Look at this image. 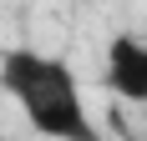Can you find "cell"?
<instances>
[{
  "instance_id": "cell-1",
  "label": "cell",
  "mask_w": 147,
  "mask_h": 141,
  "mask_svg": "<svg viewBox=\"0 0 147 141\" xmlns=\"http://www.w3.org/2000/svg\"><path fill=\"white\" fill-rule=\"evenodd\" d=\"M0 91L15 101L20 121L41 141H107L81 96L71 61L51 56V51H36V45L0 51Z\"/></svg>"
},
{
  "instance_id": "cell-2",
  "label": "cell",
  "mask_w": 147,
  "mask_h": 141,
  "mask_svg": "<svg viewBox=\"0 0 147 141\" xmlns=\"http://www.w3.org/2000/svg\"><path fill=\"white\" fill-rule=\"evenodd\" d=\"M102 81L107 91L127 106H147V41L132 30H117L107 41V61H102Z\"/></svg>"
}]
</instances>
